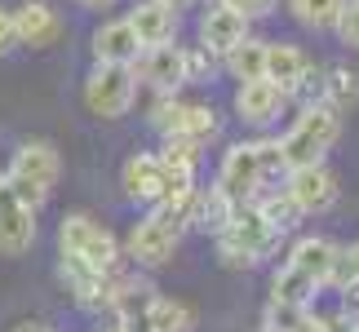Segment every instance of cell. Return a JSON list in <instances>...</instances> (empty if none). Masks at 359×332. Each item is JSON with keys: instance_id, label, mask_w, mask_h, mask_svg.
<instances>
[{"instance_id": "74e56055", "label": "cell", "mask_w": 359, "mask_h": 332, "mask_svg": "<svg viewBox=\"0 0 359 332\" xmlns=\"http://www.w3.org/2000/svg\"><path fill=\"white\" fill-rule=\"evenodd\" d=\"M102 332H120V328H116V324H111V328H102Z\"/></svg>"}, {"instance_id": "ffe728a7", "label": "cell", "mask_w": 359, "mask_h": 332, "mask_svg": "<svg viewBox=\"0 0 359 332\" xmlns=\"http://www.w3.org/2000/svg\"><path fill=\"white\" fill-rule=\"evenodd\" d=\"M302 67H306V53H302L297 45H284V40H271V45H266V58H262V76H266L271 85L284 93V98L293 93L297 76H302Z\"/></svg>"}, {"instance_id": "836d02e7", "label": "cell", "mask_w": 359, "mask_h": 332, "mask_svg": "<svg viewBox=\"0 0 359 332\" xmlns=\"http://www.w3.org/2000/svg\"><path fill=\"white\" fill-rule=\"evenodd\" d=\"M80 9H111V5H120V0H76Z\"/></svg>"}, {"instance_id": "e575fe53", "label": "cell", "mask_w": 359, "mask_h": 332, "mask_svg": "<svg viewBox=\"0 0 359 332\" xmlns=\"http://www.w3.org/2000/svg\"><path fill=\"white\" fill-rule=\"evenodd\" d=\"M160 5H164V9H173V13H177V9H187V5H191V0H160Z\"/></svg>"}, {"instance_id": "f546056e", "label": "cell", "mask_w": 359, "mask_h": 332, "mask_svg": "<svg viewBox=\"0 0 359 332\" xmlns=\"http://www.w3.org/2000/svg\"><path fill=\"white\" fill-rule=\"evenodd\" d=\"M333 32L346 40L351 49H359V0H346V5H341V18H337Z\"/></svg>"}, {"instance_id": "30bf717a", "label": "cell", "mask_w": 359, "mask_h": 332, "mask_svg": "<svg viewBox=\"0 0 359 332\" xmlns=\"http://www.w3.org/2000/svg\"><path fill=\"white\" fill-rule=\"evenodd\" d=\"M120 182H124V195L151 209V204H160L169 191L196 186V177H177L160 155H133L129 164H124V177H120Z\"/></svg>"}, {"instance_id": "5b68a950", "label": "cell", "mask_w": 359, "mask_h": 332, "mask_svg": "<svg viewBox=\"0 0 359 332\" xmlns=\"http://www.w3.org/2000/svg\"><path fill=\"white\" fill-rule=\"evenodd\" d=\"M58 253L85 261V266H98V270H120V261H124L120 240L89 213H67L58 221Z\"/></svg>"}, {"instance_id": "8fae6325", "label": "cell", "mask_w": 359, "mask_h": 332, "mask_svg": "<svg viewBox=\"0 0 359 332\" xmlns=\"http://www.w3.org/2000/svg\"><path fill=\"white\" fill-rule=\"evenodd\" d=\"M284 191L293 195V204L302 209V217H320L337 204V177L324 169V164H302V169H288Z\"/></svg>"}, {"instance_id": "1f68e13d", "label": "cell", "mask_w": 359, "mask_h": 332, "mask_svg": "<svg viewBox=\"0 0 359 332\" xmlns=\"http://www.w3.org/2000/svg\"><path fill=\"white\" fill-rule=\"evenodd\" d=\"M337 310L346 314V319H359V279L337 288Z\"/></svg>"}, {"instance_id": "4fadbf2b", "label": "cell", "mask_w": 359, "mask_h": 332, "mask_svg": "<svg viewBox=\"0 0 359 332\" xmlns=\"http://www.w3.org/2000/svg\"><path fill=\"white\" fill-rule=\"evenodd\" d=\"M32 244H36V209H27L0 177V257H22Z\"/></svg>"}, {"instance_id": "83f0119b", "label": "cell", "mask_w": 359, "mask_h": 332, "mask_svg": "<svg viewBox=\"0 0 359 332\" xmlns=\"http://www.w3.org/2000/svg\"><path fill=\"white\" fill-rule=\"evenodd\" d=\"M288 98H297L302 106H315V102H324V67H302V76H297V85Z\"/></svg>"}, {"instance_id": "5bb4252c", "label": "cell", "mask_w": 359, "mask_h": 332, "mask_svg": "<svg viewBox=\"0 0 359 332\" xmlns=\"http://www.w3.org/2000/svg\"><path fill=\"white\" fill-rule=\"evenodd\" d=\"M116 328L120 332H196V310H191L187 301L151 293L147 306L137 310L129 324H116Z\"/></svg>"}, {"instance_id": "d6a6232c", "label": "cell", "mask_w": 359, "mask_h": 332, "mask_svg": "<svg viewBox=\"0 0 359 332\" xmlns=\"http://www.w3.org/2000/svg\"><path fill=\"white\" fill-rule=\"evenodd\" d=\"M18 49V32H13V9H0V58Z\"/></svg>"}, {"instance_id": "8992f818", "label": "cell", "mask_w": 359, "mask_h": 332, "mask_svg": "<svg viewBox=\"0 0 359 332\" xmlns=\"http://www.w3.org/2000/svg\"><path fill=\"white\" fill-rule=\"evenodd\" d=\"M133 98H137V76H133V67H124V62H98L85 80V106L98 120L129 116Z\"/></svg>"}, {"instance_id": "4316f807", "label": "cell", "mask_w": 359, "mask_h": 332, "mask_svg": "<svg viewBox=\"0 0 359 332\" xmlns=\"http://www.w3.org/2000/svg\"><path fill=\"white\" fill-rule=\"evenodd\" d=\"M257 146V173H262V191H280L284 186V177H288V160H284V151L275 137H262Z\"/></svg>"}, {"instance_id": "7a4b0ae2", "label": "cell", "mask_w": 359, "mask_h": 332, "mask_svg": "<svg viewBox=\"0 0 359 332\" xmlns=\"http://www.w3.org/2000/svg\"><path fill=\"white\" fill-rule=\"evenodd\" d=\"M213 240H217V257H222V266L248 270V266H257L262 257H271V248L280 244V230L257 213L253 200H248V204H236L231 221L213 235Z\"/></svg>"}, {"instance_id": "e0dca14e", "label": "cell", "mask_w": 359, "mask_h": 332, "mask_svg": "<svg viewBox=\"0 0 359 332\" xmlns=\"http://www.w3.org/2000/svg\"><path fill=\"white\" fill-rule=\"evenodd\" d=\"M248 36V18L236 9H226L222 0H217L213 9H204V18H200V45L213 53V58H222L226 49H236L240 40Z\"/></svg>"}, {"instance_id": "d6986e66", "label": "cell", "mask_w": 359, "mask_h": 332, "mask_svg": "<svg viewBox=\"0 0 359 332\" xmlns=\"http://www.w3.org/2000/svg\"><path fill=\"white\" fill-rule=\"evenodd\" d=\"M137 53H142V45H137L133 27L124 22V18L102 22L98 32H93V58H98V62H124V67H133Z\"/></svg>"}, {"instance_id": "2e32d148", "label": "cell", "mask_w": 359, "mask_h": 332, "mask_svg": "<svg viewBox=\"0 0 359 332\" xmlns=\"http://www.w3.org/2000/svg\"><path fill=\"white\" fill-rule=\"evenodd\" d=\"M13 32H18V45L49 49L53 40L62 36V18L49 0H22V5L13 9Z\"/></svg>"}, {"instance_id": "cb8c5ba5", "label": "cell", "mask_w": 359, "mask_h": 332, "mask_svg": "<svg viewBox=\"0 0 359 332\" xmlns=\"http://www.w3.org/2000/svg\"><path fill=\"white\" fill-rule=\"evenodd\" d=\"M324 102L346 111L359 102V71H351V67H324Z\"/></svg>"}, {"instance_id": "603a6c76", "label": "cell", "mask_w": 359, "mask_h": 332, "mask_svg": "<svg viewBox=\"0 0 359 332\" xmlns=\"http://www.w3.org/2000/svg\"><path fill=\"white\" fill-rule=\"evenodd\" d=\"M253 204H257V213L266 217L280 235H288V230H297V226H302V209L293 204V195H288L284 186H280V191H262Z\"/></svg>"}, {"instance_id": "7402d4cb", "label": "cell", "mask_w": 359, "mask_h": 332, "mask_svg": "<svg viewBox=\"0 0 359 332\" xmlns=\"http://www.w3.org/2000/svg\"><path fill=\"white\" fill-rule=\"evenodd\" d=\"M231 213H236V200L226 195L222 186H209V191H196V209H191V226L204 230V235H217L231 221Z\"/></svg>"}, {"instance_id": "ba28073f", "label": "cell", "mask_w": 359, "mask_h": 332, "mask_svg": "<svg viewBox=\"0 0 359 332\" xmlns=\"http://www.w3.org/2000/svg\"><path fill=\"white\" fill-rule=\"evenodd\" d=\"M177 244H182V226L151 209L142 221H133L129 240H124V253H129V261H137V266L156 270V266H164V261H173Z\"/></svg>"}, {"instance_id": "8d00e7d4", "label": "cell", "mask_w": 359, "mask_h": 332, "mask_svg": "<svg viewBox=\"0 0 359 332\" xmlns=\"http://www.w3.org/2000/svg\"><path fill=\"white\" fill-rule=\"evenodd\" d=\"M351 332H359V319H351Z\"/></svg>"}, {"instance_id": "7c38bea8", "label": "cell", "mask_w": 359, "mask_h": 332, "mask_svg": "<svg viewBox=\"0 0 359 332\" xmlns=\"http://www.w3.org/2000/svg\"><path fill=\"white\" fill-rule=\"evenodd\" d=\"M217 186H222L236 204H248V200L262 195V173H257V146H253V142H236V146L222 155Z\"/></svg>"}, {"instance_id": "3957f363", "label": "cell", "mask_w": 359, "mask_h": 332, "mask_svg": "<svg viewBox=\"0 0 359 332\" xmlns=\"http://www.w3.org/2000/svg\"><path fill=\"white\" fill-rule=\"evenodd\" d=\"M58 173H62V155L53 142H22L13 151V164L0 177H5V186L18 195L27 209H45L49 191L58 186Z\"/></svg>"}, {"instance_id": "277c9868", "label": "cell", "mask_w": 359, "mask_h": 332, "mask_svg": "<svg viewBox=\"0 0 359 332\" xmlns=\"http://www.w3.org/2000/svg\"><path fill=\"white\" fill-rule=\"evenodd\" d=\"M341 137V111L328 102L302 106V116L293 120V129L280 137V151L288 160V169H302V164H324V155L333 151V142Z\"/></svg>"}, {"instance_id": "6da1fadb", "label": "cell", "mask_w": 359, "mask_h": 332, "mask_svg": "<svg viewBox=\"0 0 359 332\" xmlns=\"http://www.w3.org/2000/svg\"><path fill=\"white\" fill-rule=\"evenodd\" d=\"M333 261H337V244L333 240H297L293 253L280 270H275L271 279V297L275 301H297V306H306V301L320 297V288H328V275H333Z\"/></svg>"}, {"instance_id": "d4e9b609", "label": "cell", "mask_w": 359, "mask_h": 332, "mask_svg": "<svg viewBox=\"0 0 359 332\" xmlns=\"http://www.w3.org/2000/svg\"><path fill=\"white\" fill-rule=\"evenodd\" d=\"M341 5H346V0H288L293 18L302 27H315V32H333L337 18H341Z\"/></svg>"}, {"instance_id": "44dd1931", "label": "cell", "mask_w": 359, "mask_h": 332, "mask_svg": "<svg viewBox=\"0 0 359 332\" xmlns=\"http://www.w3.org/2000/svg\"><path fill=\"white\" fill-rule=\"evenodd\" d=\"M133 27V36H137V45H160V40H173V27H177V13L173 9H164L160 0H142V5H133V13L124 18Z\"/></svg>"}, {"instance_id": "4dcf8cb0", "label": "cell", "mask_w": 359, "mask_h": 332, "mask_svg": "<svg viewBox=\"0 0 359 332\" xmlns=\"http://www.w3.org/2000/svg\"><path fill=\"white\" fill-rule=\"evenodd\" d=\"M222 5L236 9V13H244V18L253 22V18H266V13L275 9V0H222Z\"/></svg>"}, {"instance_id": "f1b7e54d", "label": "cell", "mask_w": 359, "mask_h": 332, "mask_svg": "<svg viewBox=\"0 0 359 332\" xmlns=\"http://www.w3.org/2000/svg\"><path fill=\"white\" fill-rule=\"evenodd\" d=\"M359 279V240L351 248H337V261H333V275H328V284L341 288V284H351Z\"/></svg>"}, {"instance_id": "9a60e30c", "label": "cell", "mask_w": 359, "mask_h": 332, "mask_svg": "<svg viewBox=\"0 0 359 332\" xmlns=\"http://www.w3.org/2000/svg\"><path fill=\"white\" fill-rule=\"evenodd\" d=\"M137 62H142V80L156 93H173L187 85V49L173 45V40H160V45H147L137 53Z\"/></svg>"}, {"instance_id": "52a82bcc", "label": "cell", "mask_w": 359, "mask_h": 332, "mask_svg": "<svg viewBox=\"0 0 359 332\" xmlns=\"http://www.w3.org/2000/svg\"><path fill=\"white\" fill-rule=\"evenodd\" d=\"M151 124L164 133V137H191V142H213L222 120L209 102H177L173 93H160L156 106H151Z\"/></svg>"}, {"instance_id": "9c48e42d", "label": "cell", "mask_w": 359, "mask_h": 332, "mask_svg": "<svg viewBox=\"0 0 359 332\" xmlns=\"http://www.w3.org/2000/svg\"><path fill=\"white\" fill-rule=\"evenodd\" d=\"M58 275H62L67 293L89 310H111V301L124 284V270H98V266H85V261L67 257V253L58 257Z\"/></svg>"}, {"instance_id": "d590c367", "label": "cell", "mask_w": 359, "mask_h": 332, "mask_svg": "<svg viewBox=\"0 0 359 332\" xmlns=\"http://www.w3.org/2000/svg\"><path fill=\"white\" fill-rule=\"evenodd\" d=\"M13 332H53V328H45V324H22V328H13Z\"/></svg>"}, {"instance_id": "484cf974", "label": "cell", "mask_w": 359, "mask_h": 332, "mask_svg": "<svg viewBox=\"0 0 359 332\" xmlns=\"http://www.w3.org/2000/svg\"><path fill=\"white\" fill-rule=\"evenodd\" d=\"M222 58H226V71L236 76V80H257L262 76V58H266V45L253 40V36H244L236 49L222 53Z\"/></svg>"}, {"instance_id": "ac0fdd59", "label": "cell", "mask_w": 359, "mask_h": 332, "mask_svg": "<svg viewBox=\"0 0 359 332\" xmlns=\"http://www.w3.org/2000/svg\"><path fill=\"white\" fill-rule=\"evenodd\" d=\"M288 98L280 89L271 85L266 76H257V80H240V89H236V116L244 124H271L275 116H280V106Z\"/></svg>"}]
</instances>
